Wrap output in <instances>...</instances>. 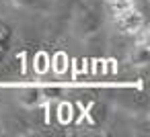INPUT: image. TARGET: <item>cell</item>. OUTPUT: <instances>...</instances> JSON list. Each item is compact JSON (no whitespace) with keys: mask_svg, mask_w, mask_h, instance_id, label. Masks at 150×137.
<instances>
[{"mask_svg":"<svg viewBox=\"0 0 150 137\" xmlns=\"http://www.w3.org/2000/svg\"><path fill=\"white\" fill-rule=\"evenodd\" d=\"M19 6L25 8H33V10H45L50 6V0H15Z\"/></svg>","mask_w":150,"mask_h":137,"instance_id":"cell-2","label":"cell"},{"mask_svg":"<svg viewBox=\"0 0 150 137\" xmlns=\"http://www.w3.org/2000/svg\"><path fill=\"white\" fill-rule=\"evenodd\" d=\"M132 4H136V6H146V2L148 0H129Z\"/></svg>","mask_w":150,"mask_h":137,"instance_id":"cell-5","label":"cell"},{"mask_svg":"<svg viewBox=\"0 0 150 137\" xmlns=\"http://www.w3.org/2000/svg\"><path fill=\"white\" fill-rule=\"evenodd\" d=\"M11 37H13V29H11V25H6V23L0 21V41L11 43Z\"/></svg>","mask_w":150,"mask_h":137,"instance_id":"cell-3","label":"cell"},{"mask_svg":"<svg viewBox=\"0 0 150 137\" xmlns=\"http://www.w3.org/2000/svg\"><path fill=\"white\" fill-rule=\"evenodd\" d=\"M105 0H80L78 8L74 10V31L80 37L93 35L101 29L105 21Z\"/></svg>","mask_w":150,"mask_h":137,"instance_id":"cell-1","label":"cell"},{"mask_svg":"<svg viewBox=\"0 0 150 137\" xmlns=\"http://www.w3.org/2000/svg\"><path fill=\"white\" fill-rule=\"evenodd\" d=\"M6 53H8V43H4V41H0V64L4 62Z\"/></svg>","mask_w":150,"mask_h":137,"instance_id":"cell-4","label":"cell"}]
</instances>
